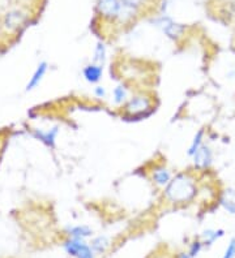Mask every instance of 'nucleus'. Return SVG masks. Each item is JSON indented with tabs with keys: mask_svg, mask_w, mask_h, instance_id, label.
<instances>
[{
	"mask_svg": "<svg viewBox=\"0 0 235 258\" xmlns=\"http://www.w3.org/2000/svg\"><path fill=\"white\" fill-rule=\"evenodd\" d=\"M196 195L194 180L187 175H178L172 179L166 188V197L172 202H185Z\"/></svg>",
	"mask_w": 235,
	"mask_h": 258,
	"instance_id": "obj_1",
	"label": "nucleus"
},
{
	"mask_svg": "<svg viewBox=\"0 0 235 258\" xmlns=\"http://www.w3.org/2000/svg\"><path fill=\"white\" fill-rule=\"evenodd\" d=\"M125 4L122 0H98L97 10L107 19H120Z\"/></svg>",
	"mask_w": 235,
	"mask_h": 258,
	"instance_id": "obj_2",
	"label": "nucleus"
},
{
	"mask_svg": "<svg viewBox=\"0 0 235 258\" xmlns=\"http://www.w3.org/2000/svg\"><path fill=\"white\" fill-rule=\"evenodd\" d=\"M151 107V101L144 95H137V97H132L127 104H125V111L129 115H138V113H144L145 111L149 110Z\"/></svg>",
	"mask_w": 235,
	"mask_h": 258,
	"instance_id": "obj_3",
	"label": "nucleus"
},
{
	"mask_svg": "<svg viewBox=\"0 0 235 258\" xmlns=\"http://www.w3.org/2000/svg\"><path fill=\"white\" fill-rule=\"evenodd\" d=\"M66 248L69 254L75 255L77 258H93V253H91L90 248L88 245H85L84 242H81L78 239L69 241Z\"/></svg>",
	"mask_w": 235,
	"mask_h": 258,
	"instance_id": "obj_4",
	"label": "nucleus"
},
{
	"mask_svg": "<svg viewBox=\"0 0 235 258\" xmlns=\"http://www.w3.org/2000/svg\"><path fill=\"white\" fill-rule=\"evenodd\" d=\"M195 164L199 167H207L209 166L210 162H212V153H210L209 148H205V146H201L194 155Z\"/></svg>",
	"mask_w": 235,
	"mask_h": 258,
	"instance_id": "obj_5",
	"label": "nucleus"
},
{
	"mask_svg": "<svg viewBox=\"0 0 235 258\" xmlns=\"http://www.w3.org/2000/svg\"><path fill=\"white\" fill-rule=\"evenodd\" d=\"M153 180L157 185H169V183L171 181V173H170V171L167 168L161 167V168H157L153 172Z\"/></svg>",
	"mask_w": 235,
	"mask_h": 258,
	"instance_id": "obj_6",
	"label": "nucleus"
},
{
	"mask_svg": "<svg viewBox=\"0 0 235 258\" xmlns=\"http://www.w3.org/2000/svg\"><path fill=\"white\" fill-rule=\"evenodd\" d=\"M46 72H47V64L46 63L39 64L37 70H35L33 77H31L30 81H29L28 86H26V90H31V89H34L37 85H39V82L42 81V79H43V76L46 75Z\"/></svg>",
	"mask_w": 235,
	"mask_h": 258,
	"instance_id": "obj_7",
	"label": "nucleus"
},
{
	"mask_svg": "<svg viewBox=\"0 0 235 258\" xmlns=\"http://www.w3.org/2000/svg\"><path fill=\"white\" fill-rule=\"evenodd\" d=\"M84 76L89 82L100 81L101 76H102V68L98 64H90L84 70Z\"/></svg>",
	"mask_w": 235,
	"mask_h": 258,
	"instance_id": "obj_8",
	"label": "nucleus"
},
{
	"mask_svg": "<svg viewBox=\"0 0 235 258\" xmlns=\"http://www.w3.org/2000/svg\"><path fill=\"white\" fill-rule=\"evenodd\" d=\"M162 29L163 32L166 33L167 35H170V37H176V35H179L183 32L182 26L178 25V24H174V22L169 19H163Z\"/></svg>",
	"mask_w": 235,
	"mask_h": 258,
	"instance_id": "obj_9",
	"label": "nucleus"
},
{
	"mask_svg": "<svg viewBox=\"0 0 235 258\" xmlns=\"http://www.w3.org/2000/svg\"><path fill=\"white\" fill-rule=\"evenodd\" d=\"M114 103L116 104H122L123 102L127 101V97H128V92H127V89L124 88L123 85H119L116 86L115 89H114Z\"/></svg>",
	"mask_w": 235,
	"mask_h": 258,
	"instance_id": "obj_10",
	"label": "nucleus"
},
{
	"mask_svg": "<svg viewBox=\"0 0 235 258\" xmlns=\"http://www.w3.org/2000/svg\"><path fill=\"white\" fill-rule=\"evenodd\" d=\"M106 57V48L102 43H98L96 46V52H94V60L97 61V63H102Z\"/></svg>",
	"mask_w": 235,
	"mask_h": 258,
	"instance_id": "obj_11",
	"label": "nucleus"
},
{
	"mask_svg": "<svg viewBox=\"0 0 235 258\" xmlns=\"http://www.w3.org/2000/svg\"><path fill=\"white\" fill-rule=\"evenodd\" d=\"M57 128H54L51 132H46V133H38V137L42 140V141L47 142L49 145H53L54 140H55V136H57Z\"/></svg>",
	"mask_w": 235,
	"mask_h": 258,
	"instance_id": "obj_12",
	"label": "nucleus"
},
{
	"mask_svg": "<svg viewBox=\"0 0 235 258\" xmlns=\"http://www.w3.org/2000/svg\"><path fill=\"white\" fill-rule=\"evenodd\" d=\"M201 136H203V132H199L198 136L194 139L191 148H190V150H188V154L190 155H195V153L201 148Z\"/></svg>",
	"mask_w": 235,
	"mask_h": 258,
	"instance_id": "obj_13",
	"label": "nucleus"
},
{
	"mask_svg": "<svg viewBox=\"0 0 235 258\" xmlns=\"http://www.w3.org/2000/svg\"><path fill=\"white\" fill-rule=\"evenodd\" d=\"M72 235L73 236L77 237V239H80V237H84V236H88V235H90V231H89L86 227H77V228L72 230Z\"/></svg>",
	"mask_w": 235,
	"mask_h": 258,
	"instance_id": "obj_14",
	"label": "nucleus"
},
{
	"mask_svg": "<svg viewBox=\"0 0 235 258\" xmlns=\"http://www.w3.org/2000/svg\"><path fill=\"white\" fill-rule=\"evenodd\" d=\"M235 255V241H232L231 244H230V246L227 248V250H226V254L223 258H232Z\"/></svg>",
	"mask_w": 235,
	"mask_h": 258,
	"instance_id": "obj_15",
	"label": "nucleus"
},
{
	"mask_svg": "<svg viewBox=\"0 0 235 258\" xmlns=\"http://www.w3.org/2000/svg\"><path fill=\"white\" fill-rule=\"evenodd\" d=\"M122 2H123V3H124V4H127V6L133 7V8H136V7L140 6V4L143 3L144 0H122Z\"/></svg>",
	"mask_w": 235,
	"mask_h": 258,
	"instance_id": "obj_16",
	"label": "nucleus"
},
{
	"mask_svg": "<svg viewBox=\"0 0 235 258\" xmlns=\"http://www.w3.org/2000/svg\"><path fill=\"white\" fill-rule=\"evenodd\" d=\"M94 93H96V95H97L98 98L105 97V94H106V92H105V89L101 88V86H97V88H96V90H94Z\"/></svg>",
	"mask_w": 235,
	"mask_h": 258,
	"instance_id": "obj_17",
	"label": "nucleus"
},
{
	"mask_svg": "<svg viewBox=\"0 0 235 258\" xmlns=\"http://www.w3.org/2000/svg\"><path fill=\"white\" fill-rule=\"evenodd\" d=\"M152 258H171V257H170L169 254H166V253H161V254L158 255H153Z\"/></svg>",
	"mask_w": 235,
	"mask_h": 258,
	"instance_id": "obj_18",
	"label": "nucleus"
}]
</instances>
